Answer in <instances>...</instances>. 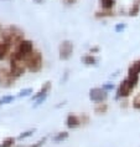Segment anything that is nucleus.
Returning a JSON list of instances; mask_svg holds the SVG:
<instances>
[{"instance_id":"1","label":"nucleus","mask_w":140,"mask_h":147,"mask_svg":"<svg viewBox=\"0 0 140 147\" xmlns=\"http://www.w3.org/2000/svg\"><path fill=\"white\" fill-rule=\"evenodd\" d=\"M139 78L140 76H135V75H128L123 81L120 82L119 87L117 90V98H125L130 95L134 89L136 87L139 82Z\"/></svg>"},{"instance_id":"2","label":"nucleus","mask_w":140,"mask_h":147,"mask_svg":"<svg viewBox=\"0 0 140 147\" xmlns=\"http://www.w3.org/2000/svg\"><path fill=\"white\" fill-rule=\"evenodd\" d=\"M25 61H26V66L29 67V70L32 72L39 71V70L42 67V56L37 51H34L31 55H29V56L25 59Z\"/></svg>"},{"instance_id":"3","label":"nucleus","mask_w":140,"mask_h":147,"mask_svg":"<svg viewBox=\"0 0 140 147\" xmlns=\"http://www.w3.org/2000/svg\"><path fill=\"white\" fill-rule=\"evenodd\" d=\"M32 53H34V46H32V42L29 41V40H21V41L19 42V46H17V49H16L15 55L17 57L25 60V59H26L29 55H31Z\"/></svg>"},{"instance_id":"4","label":"nucleus","mask_w":140,"mask_h":147,"mask_svg":"<svg viewBox=\"0 0 140 147\" xmlns=\"http://www.w3.org/2000/svg\"><path fill=\"white\" fill-rule=\"evenodd\" d=\"M108 97V91H105L103 87H93V89L89 90V98L91 101L95 102H104Z\"/></svg>"},{"instance_id":"5","label":"nucleus","mask_w":140,"mask_h":147,"mask_svg":"<svg viewBox=\"0 0 140 147\" xmlns=\"http://www.w3.org/2000/svg\"><path fill=\"white\" fill-rule=\"evenodd\" d=\"M58 53H60V59L61 60H68L73 54V44L69 40H65L60 44L58 47Z\"/></svg>"},{"instance_id":"6","label":"nucleus","mask_w":140,"mask_h":147,"mask_svg":"<svg viewBox=\"0 0 140 147\" xmlns=\"http://www.w3.org/2000/svg\"><path fill=\"white\" fill-rule=\"evenodd\" d=\"M66 123H67V126L69 128H76V127H79L81 125H82V119H81L79 116L77 115H68L67 116V120H66Z\"/></svg>"},{"instance_id":"7","label":"nucleus","mask_w":140,"mask_h":147,"mask_svg":"<svg viewBox=\"0 0 140 147\" xmlns=\"http://www.w3.org/2000/svg\"><path fill=\"white\" fill-rule=\"evenodd\" d=\"M128 75L140 76V59H139V60H135L130 66H129V69H128Z\"/></svg>"},{"instance_id":"8","label":"nucleus","mask_w":140,"mask_h":147,"mask_svg":"<svg viewBox=\"0 0 140 147\" xmlns=\"http://www.w3.org/2000/svg\"><path fill=\"white\" fill-rule=\"evenodd\" d=\"M99 4L104 10H112L115 6V0H99Z\"/></svg>"},{"instance_id":"9","label":"nucleus","mask_w":140,"mask_h":147,"mask_svg":"<svg viewBox=\"0 0 140 147\" xmlns=\"http://www.w3.org/2000/svg\"><path fill=\"white\" fill-rule=\"evenodd\" d=\"M82 61L86 65H95L97 64V59H95V56H93L92 54H88V55H86V56H83Z\"/></svg>"},{"instance_id":"10","label":"nucleus","mask_w":140,"mask_h":147,"mask_svg":"<svg viewBox=\"0 0 140 147\" xmlns=\"http://www.w3.org/2000/svg\"><path fill=\"white\" fill-rule=\"evenodd\" d=\"M107 110H108V106H107L104 102H98L94 107V111L95 113H105Z\"/></svg>"},{"instance_id":"11","label":"nucleus","mask_w":140,"mask_h":147,"mask_svg":"<svg viewBox=\"0 0 140 147\" xmlns=\"http://www.w3.org/2000/svg\"><path fill=\"white\" fill-rule=\"evenodd\" d=\"M131 106H133V109H135V110H140V94L134 96V98H133V101H131Z\"/></svg>"},{"instance_id":"12","label":"nucleus","mask_w":140,"mask_h":147,"mask_svg":"<svg viewBox=\"0 0 140 147\" xmlns=\"http://www.w3.org/2000/svg\"><path fill=\"white\" fill-rule=\"evenodd\" d=\"M67 137H68V134H67V132H60V134H57V135L53 137V141H55V142H61V141H63V140H66Z\"/></svg>"},{"instance_id":"13","label":"nucleus","mask_w":140,"mask_h":147,"mask_svg":"<svg viewBox=\"0 0 140 147\" xmlns=\"http://www.w3.org/2000/svg\"><path fill=\"white\" fill-rule=\"evenodd\" d=\"M139 11H140V4L139 3H135L134 5H133V8L129 10V15H133V16H135V15H138L139 14Z\"/></svg>"},{"instance_id":"14","label":"nucleus","mask_w":140,"mask_h":147,"mask_svg":"<svg viewBox=\"0 0 140 147\" xmlns=\"http://www.w3.org/2000/svg\"><path fill=\"white\" fill-rule=\"evenodd\" d=\"M14 100V96L11 95H6V96H3L0 98V105H6V104H10Z\"/></svg>"},{"instance_id":"15","label":"nucleus","mask_w":140,"mask_h":147,"mask_svg":"<svg viewBox=\"0 0 140 147\" xmlns=\"http://www.w3.org/2000/svg\"><path fill=\"white\" fill-rule=\"evenodd\" d=\"M6 51H8V44L6 42H0V59L5 56Z\"/></svg>"},{"instance_id":"16","label":"nucleus","mask_w":140,"mask_h":147,"mask_svg":"<svg viewBox=\"0 0 140 147\" xmlns=\"http://www.w3.org/2000/svg\"><path fill=\"white\" fill-rule=\"evenodd\" d=\"M14 142H15V140L9 137V138H6L1 145H0V147H14Z\"/></svg>"},{"instance_id":"17","label":"nucleus","mask_w":140,"mask_h":147,"mask_svg":"<svg viewBox=\"0 0 140 147\" xmlns=\"http://www.w3.org/2000/svg\"><path fill=\"white\" fill-rule=\"evenodd\" d=\"M30 94H32V89L27 87V89H24V90L20 91V92H19V96H20V97H25V96H29Z\"/></svg>"},{"instance_id":"18","label":"nucleus","mask_w":140,"mask_h":147,"mask_svg":"<svg viewBox=\"0 0 140 147\" xmlns=\"http://www.w3.org/2000/svg\"><path fill=\"white\" fill-rule=\"evenodd\" d=\"M103 89H104L105 91H108V92H109V91H112L113 89H114V85H113V84L112 82H105V84H103Z\"/></svg>"},{"instance_id":"19","label":"nucleus","mask_w":140,"mask_h":147,"mask_svg":"<svg viewBox=\"0 0 140 147\" xmlns=\"http://www.w3.org/2000/svg\"><path fill=\"white\" fill-rule=\"evenodd\" d=\"M35 130H30V131H25L24 134H21L20 136H19V140H23V138H26V137H29V136H31V134L34 132Z\"/></svg>"},{"instance_id":"20","label":"nucleus","mask_w":140,"mask_h":147,"mask_svg":"<svg viewBox=\"0 0 140 147\" xmlns=\"http://www.w3.org/2000/svg\"><path fill=\"white\" fill-rule=\"evenodd\" d=\"M45 141H46V138H42V140H40L39 142H36L35 145H32V146H30V147H41L43 143H45Z\"/></svg>"},{"instance_id":"21","label":"nucleus","mask_w":140,"mask_h":147,"mask_svg":"<svg viewBox=\"0 0 140 147\" xmlns=\"http://www.w3.org/2000/svg\"><path fill=\"white\" fill-rule=\"evenodd\" d=\"M124 28H125V25L124 24H119V25H117V28H115V31H120V30H124Z\"/></svg>"},{"instance_id":"22","label":"nucleus","mask_w":140,"mask_h":147,"mask_svg":"<svg viewBox=\"0 0 140 147\" xmlns=\"http://www.w3.org/2000/svg\"><path fill=\"white\" fill-rule=\"evenodd\" d=\"M3 1H5V0H3Z\"/></svg>"}]
</instances>
